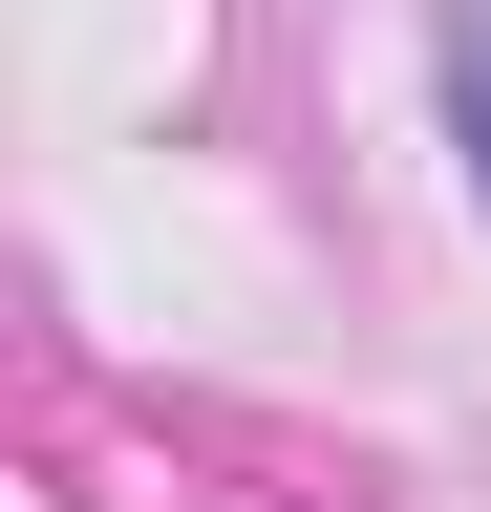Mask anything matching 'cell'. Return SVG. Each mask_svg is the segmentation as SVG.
<instances>
[{
    "label": "cell",
    "instance_id": "6da1fadb",
    "mask_svg": "<svg viewBox=\"0 0 491 512\" xmlns=\"http://www.w3.org/2000/svg\"><path fill=\"white\" fill-rule=\"evenodd\" d=\"M427 86H449V150H470V214H491V0L427 22Z\"/></svg>",
    "mask_w": 491,
    "mask_h": 512
}]
</instances>
